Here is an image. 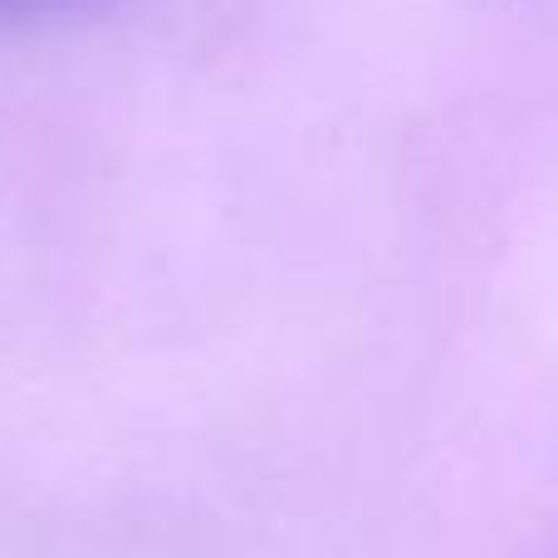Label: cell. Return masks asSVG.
<instances>
[{
	"instance_id": "cell-1",
	"label": "cell",
	"mask_w": 558,
	"mask_h": 558,
	"mask_svg": "<svg viewBox=\"0 0 558 558\" xmlns=\"http://www.w3.org/2000/svg\"><path fill=\"white\" fill-rule=\"evenodd\" d=\"M74 5H88V0H0V20H45Z\"/></svg>"
}]
</instances>
